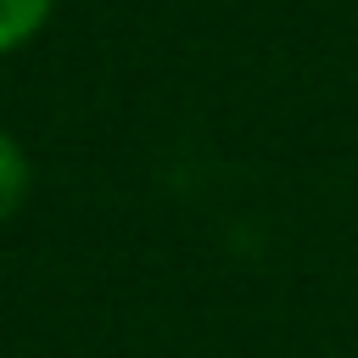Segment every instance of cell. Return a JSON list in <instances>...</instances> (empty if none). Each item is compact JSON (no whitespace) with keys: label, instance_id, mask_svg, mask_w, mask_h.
I'll list each match as a JSON object with an SVG mask.
<instances>
[{"label":"cell","instance_id":"6da1fadb","mask_svg":"<svg viewBox=\"0 0 358 358\" xmlns=\"http://www.w3.org/2000/svg\"><path fill=\"white\" fill-rule=\"evenodd\" d=\"M28 179H34V173H28V151L0 129V224L28 201Z\"/></svg>","mask_w":358,"mask_h":358},{"label":"cell","instance_id":"7a4b0ae2","mask_svg":"<svg viewBox=\"0 0 358 358\" xmlns=\"http://www.w3.org/2000/svg\"><path fill=\"white\" fill-rule=\"evenodd\" d=\"M50 6H56V0H0V56L17 50V45H28V39L45 28Z\"/></svg>","mask_w":358,"mask_h":358}]
</instances>
